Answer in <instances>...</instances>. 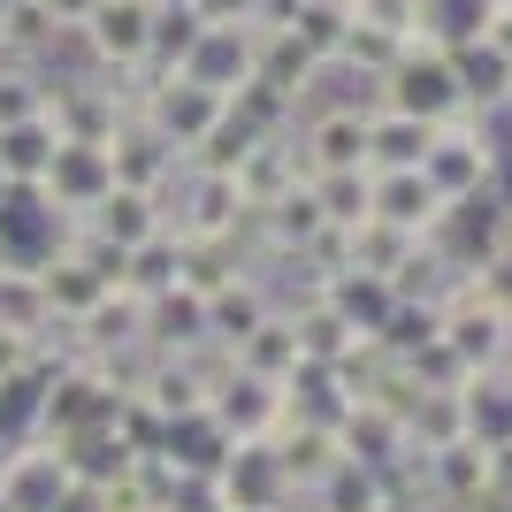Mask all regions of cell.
Returning a JSON list of instances; mask_svg holds the SVG:
<instances>
[{
  "label": "cell",
  "mask_w": 512,
  "mask_h": 512,
  "mask_svg": "<svg viewBox=\"0 0 512 512\" xmlns=\"http://www.w3.org/2000/svg\"><path fill=\"white\" fill-rule=\"evenodd\" d=\"M0 31H8V0H0Z\"/></svg>",
  "instance_id": "cell-1"
}]
</instances>
